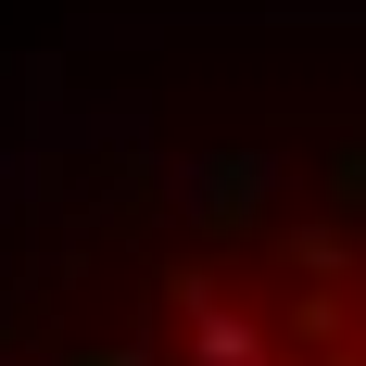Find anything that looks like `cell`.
Returning a JSON list of instances; mask_svg holds the SVG:
<instances>
[{"label": "cell", "instance_id": "cell-1", "mask_svg": "<svg viewBox=\"0 0 366 366\" xmlns=\"http://www.w3.org/2000/svg\"><path fill=\"white\" fill-rule=\"evenodd\" d=\"M177 329H189V366H278V329L265 316H240V303H215V278H177Z\"/></svg>", "mask_w": 366, "mask_h": 366}, {"label": "cell", "instance_id": "cell-2", "mask_svg": "<svg viewBox=\"0 0 366 366\" xmlns=\"http://www.w3.org/2000/svg\"><path fill=\"white\" fill-rule=\"evenodd\" d=\"M341 366H366V354H341Z\"/></svg>", "mask_w": 366, "mask_h": 366}]
</instances>
